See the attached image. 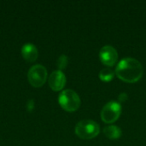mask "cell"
<instances>
[{
	"label": "cell",
	"instance_id": "6da1fadb",
	"mask_svg": "<svg viewBox=\"0 0 146 146\" xmlns=\"http://www.w3.org/2000/svg\"><path fill=\"white\" fill-rule=\"evenodd\" d=\"M144 69L141 63L132 57L124 58L118 63L115 74L116 76L127 83H135L143 76Z\"/></svg>",
	"mask_w": 146,
	"mask_h": 146
},
{
	"label": "cell",
	"instance_id": "7a4b0ae2",
	"mask_svg": "<svg viewBox=\"0 0 146 146\" xmlns=\"http://www.w3.org/2000/svg\"><path fill=\"white\" fill-rule=\"evenodd\" d=\"M100 132L99 126L92 120H83L77 123L75 127L76 135L82 139H92L98 136Z\"/></svg>",
	"mask_w": 146,
	"mask_h": 146
},
{
	"label": "cell",
	"instance_id": "3957f363",
	"mask_svg": "<svg viewBox=\"0 0 146 146\" xmlns=\"http://www.w3.org/2000/svg\"><path fill=\"white\" fill-rule=\"evenodd\" d=\"M60 106L68 112H74L80 106V98L73 90H64L58 98Z\"/></svg>",
	"mask_w": 146,
	"mask_h": 146
},
{
	"label": "cell",
	"instance_id": "277c9868",
	"mask_svg": "<svg viewBox=\"0 0 146 146\" xmlns=\"http://www.w3.org/2000/svg\"><path fill=\"white\" fill-rule=\"evenodd\" d=\"M121 113V105L116 101H110L104 106L101 111V118L105 123H113L117 121Z\"/></svg>",
	"mask_w": 146,
	"mask_h": 146
},
{
	"label": "cell",
	"instance_id": "5b68a950",
	"mask_svg": "<svg viewBox=\"0 0 146 146\" xmlns=\"http://www.w3.org/2000/svg\"><path fill=\"white\" fill-rule=\"evenodd\" d=\"M27 79L32 86L35 88L41 87L46 81L47 70L42 65H34L29 69Z\"/></svg>",
	"mask_w": 146,
	"mask_h": 146
},
{
	"label": "cell",
	"instance_id": "8992f818",
	"mask_svg": "<svg viewBox=\"0 0 146 146\" xmlns=\"http://www.w3.org/2000/svg\"><path fill=\"white\" fill-rule=\"evenodd\" d=\"M99 59L103 64L111 67L117 62L118 53L113 46L105 45L99 51Z\"/></svg>",
	"mask_w": 146,
	"mask_h": 146
},
{
	"label": "cell",
	"instance_id": "52a82bcc",
	"mask_svg": "<svg viewBox=\"0 0 146 146\" xmlns=\"http://www.w3.org/2000/svg\"><path fill=\"white\" fill-rule=\"evenodd\" d=\"M48 82L51 90L55 92H59L62 90L66 85V77L62 71L56 70L51 73L49 77Z\"/></svg>",
	"mask_w": 146,
	"mask_h": 146
},
{
	"label": "cell",
	"instance_id": "ba28073f",
	"mask_svg": "<svg viewBox=\"0 0 146 146\" xmlns=\"http://www.w3.org/2000/svg\"><path fill=\"white\" fill-rule=\"evenodd\" d=\"M21 55L27 62H33L37 60L38 52L35 45L32 44H27L23 45L21 49Z\"/></svg>",
	"mask_w": 146,
	"mask_h": 146
},
{
	"label": "cell",
	"instance_id": "9c48e42d",
	"mask_svg": "<svg viewBox=\"0 0 146 146\" xmlns=\"http://www.w3.org/2000/svg\"><path fill=\"white\" fill-rule=\"evenodd\" d=\"M103 133L110 139H118L121 137V130L116 126H109L104 128Z\"/></svg>",
	"mask_w": 146,
	"mask_h": 146
},
{
	"label": "cell",
	"instance_id": "30bf717a",
	"mask_svg": "<svg viewBox=\"0 0 146 146\" xmlns=\"http://www.w3.org/2000/svg\"><path fill=\"white\" fill-rule=\"evenodd\" d=\"M115 77V73L110 68H103L99 73V78L104 82L111 81Z\"/></svg>",
	"mask_w": 146,
	"mask_h": 146
},
{
	"label": "cell",
	"instance_id": "8fae6325",
	"mask_svg": "<svg viewBox=\"0 0 146 146\" xmlns=\"http://www.w3.org/2000/svg\"><path fill=\"white\" fill-rule=\"evenodd\" d=\"M68 57L65 55H62L58 58V60H57V67L59 68L60 71L66 68V66L68 65Z\"/></svg>",
	"mask_w": 146,
	"mask_h": 146
},
{
	"label": "cell",
	"instance_id": "7c38bea8",
	"mask_svg": "<svg viewBox=\"0 0 146 146\" xmlns=\"http://www.w3.org/2000/svg\"><path fill=\"white\" fill-rule=\"evenodd\" d=\"M127 95L126 93H122L119 96V99L121 102H124L125 100H127Z\"/></svg>",
	"mask_w": 146,
	"mask_h": 146
}]
</instances>
